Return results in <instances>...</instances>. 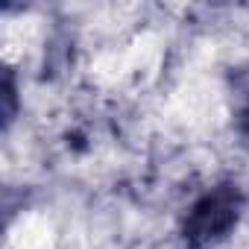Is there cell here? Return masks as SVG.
Listing matches in <instances>:
<instances>
[{
    "label": "cell",
    "instance_id": "1",
    "mask_svg": "<svg viewBox=\"0 0 249 249\" xmlns=\"http://www.w3.org/2000/svg\"><path fill=\"white\" fill-rule=\"evenodd\" d=\"M243 196L234 185H220L199 196L185 217V240L191 249H205L223 240L240 220Z\"/></svg>",
    "mask_w": 249,
    "mask_h": 249
},
{
    "label": "cell",
    "instance_id": "2",
    "mask_svg": "<svg viewBox=\"0 0 249 249\" xmlns=\"http://www.w3.org/2000/svg\"><path fill=\"white\" fill-rule=\"evenodd\" d=\"M234 114L243 129H249V68L234 76Z\"/></svg>",
    "mask_w": 249,
    "mask_h": 249
}]
</instances>
